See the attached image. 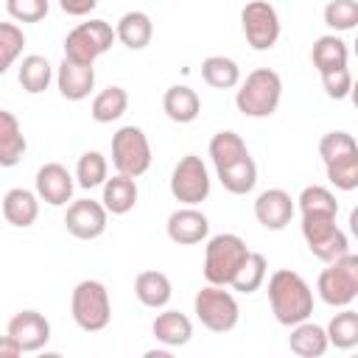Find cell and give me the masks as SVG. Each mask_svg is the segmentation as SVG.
<instances>
[{"label": "cell", "mask_w": 358, "mask_h": 358, "mask_svg": "<svg viewBox=\"0 0 358 358\" xmlns=\"http://www.w3.org/2000/svg\"><path fill=\"white\" fill-rule=\"evenodd\" d=\"M319 76H322V87H324L327 98H333V101L350 98V92H352V73H350V67H338V70L319 73Z\"/></svg>", "instance_id": "cell-40"}, {"label": "cell", "mask_w": 358, "mask_h": 358, "mask_svg": "<svg viewBox=\"0 0 358 358\" xmlns=\"http://www.w3.org/2000/svg\"><path fill=\"white\" fill-rule=\"evenodd\" d=\"M109 176V162L101 151H84L76 162V185L84 187V190H92L98 185H103Z\"/></svg>", "instance_id": "cell-30"}, {"label": "cell", "mask_w": 358, "mask_h": 358, "mask_svg": "<svg viewBox=\"0 0 358 358\" xmlns=\"http://www.w3.org/2000/svg\"><path fill=\"white\" fill-rule=\"evenodd\" d=\"M324 333H327V344L330 347H336V350H352L358 344V313L350 305L341 308L330 319V324L324 327Z\"/></svg>", "instance_id": "cell-28"}, {"label": "cell", "mask_w": 358, "mask_h": 358, "mask_svg": "<svg viewBox=\"0 0 358 358\" xmlns=\"http://www.w3.org/2000/svg\"><path fill=\"white\" fill-rule=\"evenodd\" d=\"M151 333H154V338L159 344H165L171 350L173 347H185L190 341V336H193V322L187 319V313L168 308V310H162V313L154 316Z\"/></svg>", "instance_id": "cell-18"}, {"label": "cell", "mask_w": 358, "mask_h": 358, "mask_svg": "<svg viewBox=\"0 0 358 358\" xmlns=\"http://www.w3.org/2000/svg\"><path fill=\"white\" fill-rule=\"evenodd\" d=\"M48 0H6V11L17 22H39L48 17Z\"/></svg>", "instance_id": "cell-39"}, {"label": "cell", "mask_w": 358, "mask_h": 358, "mask_svg": "<svg viewBox=\"0 0 358 358\" xmlns=\"http://www.w3.org/2000/svg\"><path fill=\"white\" fill-rule=\"evenodd\" d=\"M106 221H109V213L95 199H76V201H70V207L64 213V227L78 241L101 238L106 232Z\"/></svg>", "instance_id": "cell-11"}, {"label": "cell", "mask_w": 358, "mask_h": 358, "mask_svg": "<svg viewBox=\"0 0 358 358\" xmlns=\"http://www.w3.org/2000/svg\"><path fill=\"white\" fill-rule=\"evenodd\" d=\"M294 213H296L294 199H291V193H285L282 187H268V190H263V193L255 199V218H257V224L266 227V229H274V232L285 229V227L291 224Z\"/></svg>", "instance_id": "cell-14"}, {"label": "cell", "mask_w": 358, "mask_h": 358, "mask_svg": "<svg viewBox=\"0 0 358 358\" xmlns=\"http://www.w3.org/2000/svg\"><path fill=\"white\" fill-rule=\"evenodd\" d=\"M193 313L210 333H229L241 319L235 294L227 291V285H213V282L193 296Z\"/></svg>", "instance_id": "cell-6"}, {"label": "cell", "mask_w": 358, "mask_h": 358, "mask_svg": "<svg viewBox=\"0 0 358 358\" xmlns=\"http://www.w3.org/2000/svg\"><path fill=\"white\" fill-rule=\"evenodd\" d=\"M56 87L62 92V98L67 101H84L92 87H95V67L92 64H76L62 59L59 70H56Z\"/></svg>", "instance_id": "cell-16"}, {"label": "cell", "mask_w": 358, "mask_h": 358, "mask_svg": "<svg viewBox=\"0 0 358 358\" xmlns=\"http://www.w3.org/2000/svg\"><path fill=\"white\" fill-rule=\"evenodd\" d=\"M308 249H310V255L319 257L322 263H330V260H336V257H341V255L350 252V241H347V235L336 227L327 238H322L319 243H313V246H308Z\"/></svg>", "instance_id": "cell-38"}, {"label": "cell", "mask_w": 358, "mask_h": 358, "mask_svg": "<svg viewBox=\"0 0 358 358\" xmlns=\"http://www.w3.org/2000/svg\"><path fill=\"white\" fill-rule=\"evenodd\" d=\"M17 78H20V87H22L25 92L39 95V92H45L48 84L53 81V67H50V62H48L45 56L31 53V56H25V59L20 62Z\"/></svg>", "instance_id": "cell-26"}, {"label": "cell", "mask_w": 358, "mask_h": 358, "mask_svg": "<svg viewBox=\"0 0 358 358\" xmlns=\"http://www.w3.org/2000/svg\"><path fill=\"white\" fill-rule=\"evenodd\" d=\"M95 6H98V0H59V8L70 17H87Z\"/></svg>", "instance_id": "cell-43"}, {"label": "cell", "mask_w": 358, "mask_h": 358, "mask_svg": "<svg viewBox=\"0 0 358 358\" xmlns=\"http://www.w3.org/2000/svg\"><path fill=\"white\" fill-rule=\"evenodd\" d=\"M154 36V22L145 11H126L117 25H115V39L120 45H126L129 50H143L151 45Z\"/></svg>", "instance_id": "cell-21"}, {"label": "cell", "mask_w": 358, "mask_h": 358, "mask_svg": "<svg viewBox=\"0 0 358 358\" xmlns=\"http://www.w3.org/2000/svg\"><path fill=\"white\" fill-rule=\"evenodd\" d=\"M324 25L333 31H352L358 25V3L355 0H330L324 6Z\"/></svg>", "instance_id": "cell-36"}, {"label": "cell", "mask_w": 358, "mask_h": 358, "mask_svg": "<svg viewBox=\"0 0 358 358\" xmlns=\"http://www.w3.org/2000/svg\"><path fill=\"white\" fill-rule=\"evenodd\" d=\"M235 92V106L246 117H268L277 112L282 101V78L271 67H257L252 70L243 81H238Z\"/></svg>", "instance_id": "cell-2"}, {"label": "cell", "mask_w": 358, "mask_h": 358, "mask_svg": "<svg viewBox=\"0 0 358 358\" xmlns=\"http://www.w3.org/2000/svg\"><path fill=\"white\" fill-rule=\"evenodd\" d=\"M25 34L17 22H0V76L22 56Z\"/></svg>", "instance_id": "cell-35"}, {"label": "cell", "mask_w": 358, "mask_h": 358, "mask_svg": "<svg viewBox=\"0 0 358 358\" xmlns=\"http://www.w3.org/2000/svg\"><path fill=\"white\" fill-rule=\"evenodd\" d=\"M171 196L179 204L196 207L210 196V173L207 165L201 162V157L196 154H185L171 173Z\"/></svg>", "instance_id": "cell-10"}, {"label": "cell", "mask_w": 358, "mask_h": 358, "mask_svg": "<svg viewBox=\"0 0 358 358\" xmlns=\"http://www.w3.org/2000/svg\"><path fill=\"white\" fill-rule=\"evenodd\" d=\"M162 112L173 123H193L201 112V101H199L196 90H190L187 84H173L162 95Z\"/></svg>", "instance_id": "cell-22"}, {"label": "cell", "mask_w": 358, "mask_h": 358, "mask_svg": "<svg viewBox=\"0 0 358 358\" xmlns=\"http://www.w3.org/2000/svg\"><path fill=\"white\" fill-rule=\"evenodd\" d=\"M249 257V246L235 232L213 235L204 246V277L213 285H229L243 260Z\"/></svg>", "instance_id": "cell-3"}, {"label": "cell", "mask_w": 358, "mask_h": 358, "mask_svg": "<svg viewBox=\"0 0 358 358\" xmlns=\"http://www.w3.org/2000/svg\"><path fill=\"white\" fill-rule=\"evenodd\" d=\"M17 355H22V347L8 333L0 336V358H17Z\"/></svg>", "instance_id": "cell-44"}, {"label": "cell", "mask_w": 358, "mask_h": 358, "mask_svg": "<svg viewBox=\"0 0 358 358\" xmlns=\"http://www.w3.org/2000/svg\"><path fill=\"white\" fill-rule=\"evenodd\" d=\"M6 333L22 347V352H39L50 341V322L45 319V313L25 308L8 319Z\"/></svg>", "instance_id": "cell-12"}, {"label": "cell", "mask_w": 358, "mask_h": 358, "mask_svg": "<svg viewBox=\"0 0 358 358\" xmlns=\"http://www.w3.org/2000/svg\"><path fill=\"white\" fill-rule=\"evenodd\" d=\"M333 229H336V218L333 215H302V238H305L308 246L319 243Z\"/></svg>", "instance_id": "cell-42"}, {"label": "cell", "mask_w": 358, "mask_h": 358, "mask_svg": "<svg viewBox=\"0 0 358 358\" xmlns=\"http://www.w3.org/2000/svg\"><path fill=\"white\" fill-rule=\"evenodd\" d=\"M14 129H20L17 115H11V112L0 109V137H3V134H8V131H14Z\"/></svg>", "instance_id": "cell-45"}, {"label": "cell", "mask_w": 358, "mask_h": 358, "mask_svg": "<svg viewBox=\"0 0 358 358\" xmlns=\"http://www.w3.org/2000/svg\"><path fill=\"white\" fill-rule=\"evenodd\" d=\"M201 78L215 90H232L241 81V67L229 56H207L201 62Z\"/></svg>", "instance_id": "cell-27"}, {"label": "cell", "mask_w": 358, "mask_h": 358, "mask_svg": "<svg viewBox=\"0 0 358 358\" xmlns=\"http://www.w3.org/2000/svg\"><path fill=\"white\" fill-rule=\"evenodd\" d=\"M112 165L134 179L151 168V143L140 126H120L112 134Z\"/></svg>", "instance_id": "cell-8"}, {"label": "cell", "mask_w": 358, "mask_h": 358, "mask_svg": "<svg viewBox=\"0 0 358 358\" xmlns=\"http://www.w3.org/2000/svg\"><path fill=\"white\" fill-rule=\"evenodd\" d=\"M266 294H268L271 313L282 327H291L302 319H310V313H313V291L305 282V277L291 271V268H277L268 277Z\"/></svg>", "instance_id": "cell-1"}, {"label": "cell", "mask_w": 358, "mask_h": 358, "mask_svg": "<svg viewBox=\"0 0 358 358\" xmlns=\"http://www.w3.org/2000/svg\"><path fill=\"white\" fill-rule=\"evenodd\" d=\"M310 62L319 73H330V70H338V67H347L350 62V48L341 36L336 34H324L313 42L310 48Z\"/></svg>", "instance_id": "cell-25"}, {"label": "cell", "mask_w": 358, "mask_h": 358, "mask_svg": "<svg viewBox=\"0 0 358 358\" xmlns=\"http://www.w3.org/2000/svg\"><path fill=\"white\" fill-rule=\"evenodd\" d=\"M129 109V92L123 87H106L92 98L90 115L95 123H112Z\"/></svg>", "instance_id": "cell-29"}, {"label": "cell", "mask_w": 358, "mask_h": 358, "mask_svg": "<svg viewBox=\"0 0 358 358\" xmlns=\"http://www.w3.org/2000/svg\"><path fill=\"white\" fill-rule=\"evenodd\" d=\"M168 355H171V347L168 350H148L145 352V358H168Z\"/></svg>", "instance_id": "cell-46"}, {"label": "cell", "mask_w": 358, "mask_h": 358, "mask_svg": "<svg viewBox=\"0 0 358 358\" xmlns=\"http://www.w3.org/2000/svg\"><path fill=\"white\" fill-rule=\"evenodd\" d=\"M36 196L39 201L50 204V207H64L70 199H73V173L62 165V162H45L39 171H36Z\"/></svg>", "instance_id": "cell-13"}, {"label": "cell", "mask_w": 358, "mask_h": 358, "mask_svg": "<svg viewBox=\"0 0 358 358\" xmlns=\"http://www.w3.org/2000/svg\"><path fill=\"white\" fill-rule=\"evenodd\" d=\"M73 322L84 333H98L112 322V299L101 280H81L70 294Z\"/></svg>", "instance_id": "cell-4"}, {"label": "cell", "mask_w": 358, "mask_h": 358, "mask_svg": "<svg viewBox=\"0 0 358 358\" xmlns=\"http://www.w3.org/2000/svg\"><path fill=\"white\" fill-rule=\"evenodd\" d=\"M324 168H327V179L333 187H338V190H355L358 187V151L341 154V157L324 162Z\"/></svg>", "instance_id": "cell-34"}, {"label": "cell", "mask_w": 358, "mask_h": 358, "mask_svg": "<svg viewBox=\"0 0 358 358\" xmlns=\"http://www.w3.org/2000/svg\"><path fill=\"white\" fill-rule=\"evenodd\" d=\"M210 159H213V165L215 168H221V165H227V162H235L238 157H243V154H249V148H246V143H243V137L238 134V131H232V129H224V131H218V134H213V140H210Z\"/></svg>", "instance_id": "cell-32"}, {"label": "cell", "mask_w": 358, "mask_h": 358, "mask_svg": "<svg viewBox=\"0 0 358 358\" xmlns=\"http://www.w3.org/2000/svg\"><path fill=\"white\" fill-rule=\"evenodd\" d=\"M101 204L112 215H126L129 210H134V204H137V182H134V176H126V173H115L112 179L106 176Z\"/></svg>", "instance_id": "cell-24"}, {"label": "cell", "mask_w": 358, "mask_h": 358, "mask_svg": "<svg viewBox=\"0 0 358 358\" xmlns=\"http://www.w3.org/2000/svg\"><path fill=\"white\" fill-rule=\"evenodd\" d=\"M0 210H3V218L11 227L25 229L39 218V196H36V190H28V187H11L3 196Z\"/></svg>", "instance_id": "cell-17"}, {"label": "cell", "mask_w": 358, "mask_h": 358, "mask_svg": "<svg viewBox=\"0 0 358 358\" xmlns=\"http://www.w3.org/2000/svg\"><path fill=\"white\" fill-rule=\"evenodd\" d=\"M288 347L294 355L299 358H322L327 352V333L322 324L302 319L296 324H291V336H288Z\"/></svg>", "instance_id": "cell-19"}, {"label": "cell", "mask_w": 358, "mask_h": 358, "mask_svg": "<svg viewBox=\"0 0 358 358\" xmlns=\"http://www.w3.org/2000/svg\"><path fill=\"white\" fill-rule=\"evenodd\" d=\"M350 151H358V143L350 131H327L322 140H319V157L322 162H330L341 154H350Z\"/></svg>", "instance_id": "cell-37"}, {"label": "cell", "mask_w": 358, "mask_h": 358, "mask_svg": "<svg viewBox=\"0 0 358 358\" xmlns=\"http://www.w3.org/2000/svg\"><path fill=\"white\" fill-rule=\"evenodd\" d=\"M241 28L252 50H271L280 39V14L268 0H249L241 11Z\"/></svg>", "instance_id": "cell-9"}, {"label": "cell", "mask_w": 358, "mask_h": 358, "mask_svg": "<svg viewBox=\"0 0 358 358\" xmlns=\"http://www.w3.org/2000/svg\"><path fill=\"white\" fill-rule=\"evenodd\" d=\"M25 148H28V143H25L22 129H14V131L3 134L0 137V168H14L22 159Z\"/></svg>", "instance_id": "cell-41"}, {"label": "cell", "mask_w": 358, "mask_h": 358, "mask_svg": "<svg viewBox=\"0 0 358 358\" xmlns=\"http://www.w3.org/2000/svg\"><path fill=\"white\" fill-rule=\"evenodd\" d=\"M134 294L140 299V305L151 308V310H159L171 302V294H173V285L168 280V274L157 271V268H145L134 277Z\"/></svg>", "instance_id": "cell-20"}, {"label": "cell", "mask_w": 358, "mask_h": 358, "mask_svg": "<svg viewBox=\"0 0 358 358\" xmlns=\"http://www.w3.org/2000/svg\"><path fill=\"white\" fill-rule=\"evenodd\" d=\"M299 213L302 215H338V201L336 196L322 187V185H308L302 193H299Z\"/></svg>", "instance_id": "cell-33"}, {"label": "cell", "mask_w": 358, "mask_h": 358, "mask_svg": "<svg viewBox=\"0 0 358 358\" xmlns=\"http://www.w3.org/2000/svg\"><path fill=\"white\" fill-rule=\"evenodd\" d=\"M266 274H268V263L260 252H249V257L243 260V266L238 268V274L232 277V288L238 294H255L263 282H266Z\"/></svg>", "instance_id": "cell-31"}, {"label": "cell", "mask_w": 358, "mask_h": 358, "mask_svg": "<svg viewBox=\"0 0 358 358\" xmlns=\"http://www.w3.org/2000/svg\"><path fill=\"white\" fill-rule=\"evenodd\" d=\"M215 173H218V182L224 185V190L232 193V196H243L257 185V165L249 154L238 157L235 162H227V165L215 168Z\"/></svg>", "instance_id": "cell-23"}, {"label": "cell", "mask_w": 358, "mask_h": 358, "mask_svg": "<svg viewBox=\"0 0 358 358\" xmlns=\"http://www.w3.org/2000/svg\"><path fill=\"white\" fill-rule=\"evenodd\" d=\"M115 42V28L106 20H87L78 22L64 36V59L76 64H95L98 56H103Z\"/></svg>", "instance_id": "cell-7"}, {"label": "cell", "mask_w": 358, "mask_h": 358, "mask_svg": "<svg viewBox=\"0 0 358 358\" xmlns=\"http://www.w3.org/2000/svg\"><path fill=\"white\" fill-rule=\"evenodd\" d=\"M165 232H168V238H171L173 243H179V246H193V243H201V241L210 235V221H207V215H204L201 210L185 204V207H179V210H173V213L168 215Z\"/></svg>", "instance_id": "cell-15"}, {"label": "cell", "mask_w": 358, "mask_h": 358, "mask_svg": "<svg viewBox=\"0 0 358 358\" xmlns=\"http://www.w3.org/2000/svg\"><path fill=\"white\" fill-rule=\"evenodd\" d=\"M316 291L322 302L333 308H347L358 296V255L347 252L327 263V268L316 280Z\"/></svg>", "instance_id": "cell-5"}]
</instances>
